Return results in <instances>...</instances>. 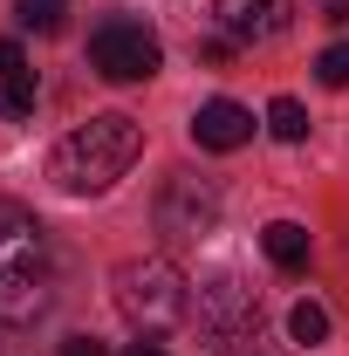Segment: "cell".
Returning <instances> with one entry per match:
<instances>
[{
    "label": "cell",
    "instance_id": "cell-1",
    "mask_svg": "<svg viewBox=\"0 0 349 356\" xmlns=\"http://www.w3.org/2000/svg\"><path fill=\"white\" fill-rule=\"evenodd\" d=\"M137 151H144V124L124 117V110H103V117L76 124V131L48 151V178H55L62 192H76V199H83V192H110V185L137 165Z\"/></svg>",
    "mask_w": 349,
    "mask_h": 356
},
{
    "label": "cell",
    "instance_id": "cell-2",
    "mask_svg": "<svg viewBox=\"0 0 349 356\" xmlns=\"http://www.w3.org/2000/svg\"><path fill=\"white\" fill-rule=\"evenodd\" d=\"M110 295H117V309H124V322H131L137 336H165V329H178V322L192 315V288H185V274H178L165 254L117 261Z\"/></svg>",
    "mask_w": 349,
    "mask_h": 356
},
{
    "label": "cell",
    "instance_id": "cell-3",
    "mask_svg": "<svg viewBox=\"0 0 349 356\" xmlns=\"http://www.w3.org/2000/svg\"><path fill=\"white\" fill-rule=\"evenodd\" d=\"M158 62H165V42L144 21H131V14H103L89 28V69L103 83H151Z\"/></svg>",
    "mask_w": 349,
    "mask_h": 356
},
{
    "label": "cell",
    "instance_id": "cell-4",
    "mask_svg": "<svg viewBox=\"0 0 349 356\" xmlns=\"http://www.w3.org/2000/svg\"><path fill=\"white\" fill-rule=\"evenodd\" d=\"M199 336H206L213 356H233L240 343H254V336H261V302H254V288H240L233 274L206 281V288H199Z\"/></svg>",
    "mask_w": 349,
    "mask_h": 356
},
{
    "label": "cell",
    "instance_id": "cell-5",
    "mask_svg": "<svg viewBox=\"0 0 349 356\" xmlns=\"http://www.w3.org/2000/svg\"><path fill=\"white\" fill-rule=\"evenodd\" d=\"M213 226H219V185L213 178H199V172L165 178V192H158V233L172 247H199Z\"/></svg>",
    "mask_w": 349,
    "mask_h": 356
},
{
    "label": "cell",
    "instance_id": "cell-6",
    "mask_svg": "<svg viewBox=\"0 0 349 356\" xmlns=\"http://www.w3.org/2000/svg\"><path fill=\"white\" fill-rule=\"evenodd\" d=\"M213 21L226 42H274L295 21V0H213Z\"/></svg>",
    "mask_w": 349,
    "mask_h": 356
},
{
    "label": "cell",
    "instance_id": "cell-7",
    "mask_svg": "<svg viewBox=\"0 0 349 356\" xmlns=\"http://www.w3.org/2000/svg\"><path fill=\"white\" fill-rule=\"evenodd\" d=\"M21 267H48V226L28 206L0 199V274H21Z\"/></svg>",
    "mask_w": 349,
    "mask_h": 356
},
{
    "label": "cell",
    "instance_id": "cell-8",
    "mask_svg": "<svg viewBox=\"0 0 349 356\" xmlns=\"http://www.w3.org/2000/svg\"><path fill=\"white\" fill-rule=\"evenodd\" d=\"M247 137H254V110L247 103H233V96L199 103V117H192V144L199 151H240Z\"/></svg>",
    "mask_w": 349,
    "mask_h": 356
},
{
    "label": "cell",
    "instance_id": "cell-9",
    "mask_svg": "<svg viewBox=\"0 0 349 356\" xmlns=\"http://www.w3.org/2000/svg\"><path fill=\"white\" fill-rule=\"evenodd\" d=\"M48 302H55V288H48V267L0 274V322H7V329H28V322H42Z\"/></svg>",
    "mask_w": 349,
    "mask_h": 356
},
{
    "label": "cell",
    "instance_id": "cell-10",
    "mask_svg": "<svg viewBox=\"0 0 349 356\" xmlns=\"http://www.w3.org/2000/svg\"><path fill=\"white\" fill-rule=\"evenodd\" d=\"M261 247H267V261H274V267H288V274H295V267H308V226L274 220V226L261 233Z\"/></svg>",
    "mask_w": 349,
    "mask_h": 356
},
{
    "label": "cell",
    "instance_id": "cell-11",
    "mask_svg": "<svg viewBox=\"0 0 349 356\" xmlns=\"http://www.w3.org/2000/svg\"><path fill=\"white\" fill-rule=\"evenodd\" d=\"M35 96H42V83H35V69H14V76H0V117H7V124L35 117Z\"/></svg>",
    "mask_w": 349,
    "mask_h": 356
},
{
    "label": "cell",
    "instance_id": "cell-12",
    "mask_svg": "<svg viewBox=\"0 0 349 356\" xmlns=\"http://www.w3.org/2000/svg\"><path fill=\"white\" fill-rule=\"evenodd\" d=\"M288 336H295L302 350L329 343V309H322V302H295V309H288Z\"/></svg>",
    "mask_w": 349,
    "mask_h": 356
},
{
    "label": "cell",
    "instance_id": "cell-13",
    "mask_svg": "<svg viewBox=\"0 0 349 356\" xmlns=\"http://www.w3.org/2000/svg\"><path fill=\"white\" fill-rule=\"evenodd\" d=\"M267 131L281 137V144H302L308 137V110L295 103V96H274V103H267Z\"/></svg>",
    "mask_w": 349,
    "mask_h": 356
},
{
    "label": "cell",
    "instance_id": "cell-14",
    "mask_svg": "<svg viewBox=\"0 0 349 356\" xmlns=\"http://www.w3.org/2000/svg\"><path fill=\"white\" fill-rule=\"evenodd\" d=\"M62 14H69V0H14V21H21L28 35H55Z\"/></svg>",
    "mask_w": 349,
    "mask_h": 356
},
{
    "label": "cell",
    "instance_id": "cell-15",
    "mask_svg": "<svg viewBox=\"0 0 349 356\" xmlns=\"http://www.w3.org/2000/svg\"><path fill=\"white\" fill-rule=\"evenodd\" d=\"M315 76L329 89H349V42H336V48H322V62H315Z\"/></svg>",
    "mask_w": 349,
    "mask_h": 356
},
{
    "label": "cell",
    "instance_id": "cell-16",
    "mask_svg": "<svg viewBox=\"0 0 349 356\" xmlns=\"http://www.w3.org/2000/svg\"><path fill=\"white\" fill-rule=\"evenodd\" d=\"M62 356H110V350H103L96 336H69V343H62Z\"/></svg>",
    "mask_w": 349,
    "mask_h": 356
},
{
    "label": "cell",
    "instance_id": "cell-17",
    "mask_svg": "<svg viewBox=\"0 0 349 356\" xmlns=\"http://www.w3.org/2000/svg\"><path fill=\"white\" fill-rule=\"evenodd\" d=\"M14 69H28V62H21V48H14V42H0V76H14Z\"/></svg>",
    "mask_w": 349,
    "mask_h": 356
},
{
    "label": "cell",
    "instance_id": "cell-18",
    "mask_svg": "<svg viewBox=\"0 0 349 356\" xmlns=\"http://www.w3.org/2000/svg\"><path fill=\"white\" fill-rule=\"evenodd\" d=\"M124 356H165V343H151V336H144V343H131Z\"/></svg>",
    "mask_w": 349,
    "mask_h": 356
},
{
    "label": "cell",
    "instance_id": "cell-19",
    "mask_svg": "<svg viewBox=\"0 0 349 356\" xmlns=\"http://www.w3.org/2000/svg\"><path fill=\"white\" fill-rule=\"evenodd\" d=\"M322 14L329 21H349V0H322Z\"/></svg>",
    "mask_w": 349,
    "mask_h": 356
}]
</instances>
